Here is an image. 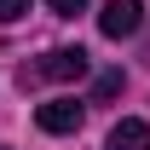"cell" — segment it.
<instances>
[{"mask_svg": "<svg viewBox=\"0 0 150 150\" xmlns=\"http://www.w3.org/2000/svg\"><path fill=\"white\" fill-rule=\"evenodd\" d=\"M139 23H144V0H104V12H98V29L110 40L139 35Z\"/></svg>", "mask_w": 150, "mask_h": 150, "instance_id": "6da1fadb", "label": "cell"}, {"mask_svg": "<svg viewBox=\"0 0 150 150\" xmlns=\"http://www.w3.org/2000/svg\"><path fill=\"white\" fill-rule=\"evenodd\" d=\"M35 75L40 81H81V75H87V52H81V46H52V52L35 64Z\"/></svg>", "mask_w": 150, "mask_h": 150, "instance_id": "7a4b0ae2", "label": "cell"}, {"mask_svg": "<svg viewBox=\"0 0 150 150\" xmlns=\"http://www.w3.org/2000/svg\"><path fill=\"white\" fill-rule=\"evenodd\" d=\"M81 115H87L81 98H46V104L35 110V121H40V133H75Z\"/></svg>", "mask_w": 150, "mask_h": 150, "instance_id": "3957f363", "label": "cell"}, {"mask_svg": "<svg viewBox=\"0 0 150 150\" xmlns=\"http://www.w3.org/2000/svg\"><path fill=\"white\" fill-rule=\"evenodd\" d=\"M104 150H150V127L127 115V121H115V127H110V139H104Z\"/></svg>", "mask_w": 150, "mask_h": 150, "instance_id": "277c9868", "label": "cell"}, {"mask_svg": "<svg viewBox=\"0 0 150 150\" xmlns=\"http://www.w3.org/2000/svg\"><path fill=\"white\" fill-rule=\"evenodd\" d=\"M115 93H121V69H104L93 81V98H115Z\"/></svg>", "mask_w": 150, "mask_h": 150, "instance_id": "5b68a950", "label": "cell"}, {"mask_svg": "<svg viewBox=\"0 0 150 150\" xmlns=\"http://www.w3.org/2000/svg\"><path fill=\"white\" fill-rule=\"evenodd\" d=\"M29 18V0H0V23H18Z\"/></svg>", "mask_w": 150, "mask_h": 150, "instance_id": "8992f818", "label": "cell"}, {"mask_svg": "<svg viewBox=\"0 0 150 150\" xmlns=\"http://www.w3.org/2000/svg\"><path fill=\"white\" fill-rule=\"evenodd\" d=\"M46 6H52L58 18H75V12H87V0H46Z\"/></svg>", "mask_w": 150, "mask_h": 150, "instance_id": "52a82bcc", "label": "cell"}, {"mask_svg": "<svg viewBox=\"0 0 150 150\" xmlns=\"http://www.w3.org/2000/svg\"><path fill=\"white\" fill-rule=\"evenodd\" d=\"M0 150H6V144H0Z\"/></svg>", "mask_w": 150, "mask_h": 150, "instance_id": "ba28073f", "label": "cell"}]
</instances>
